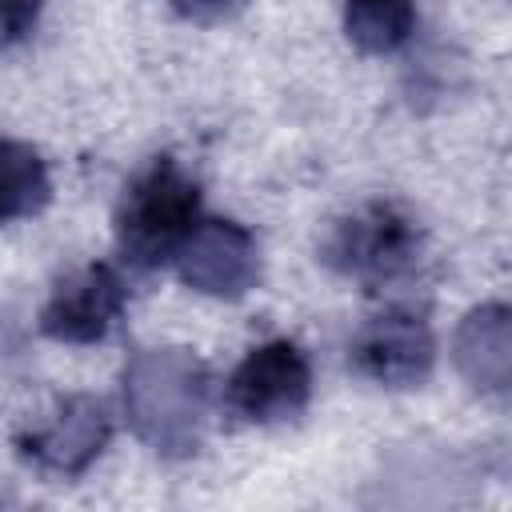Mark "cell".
<instances>
[{
  "label": "cell",
  "instance_id": "5b68a950",
  "mask_svg": "<svg viewBox=\"0 0 512 512\" xmlns=\"http://www.w3.org/2000/svg\"><path fill=\"white\" fill-rule=\"evenodd\" d=\"M436 336L412 308H388L364 320L348 340V368L380 388H416L432 376Z\"/></svg>",
  "mask_w": 512,
  "mask_h": 512
},
{
  "label": "cell",
  "instance_id": "277c9868",
  "mask_svg": "<svg viewBox=\"0 0 512 512\" xmlns=\"http://www.w3.org/2000/svg\"><path fill=\"white\" fill-rule=\"evenodd\" d=\"M312 396V364L292 340L256 344L228 376L224 404L248 424H280L308 408Z\"/></svg>",
  "mask_w": 512,
  "mask_h": 512
},
{
  "label": "cell",
  "instance_id": "30bf717a",
  "mask_svg": "<svg viewBox=\"0 0 512 512\" xmlns=\"http://www.w3.org/2000/svg\"><path fill=\"white\" fill-rule=\"evenodd\" d=\"M52 200L44 156L24 140L0 136V224L36 216Z\"/></svg>",
  "mask_w": 512,
  "mask_h": 512
},
{
  "label": "cell",
  "instance_id": "8fae6325",
  "mask_svg": "<svg viewBox=\"0 0 512 512\" xmlns=\"http://www.w3.org/2000/svg\"><path fill=\"white\" fill-rule=\"evenodd\" d=\"M416 28V0H344V32L360 52H396Z\"/></svg>",
  "mask_w": 512,
  "mask_h": 512
},
{
  "label": "cell",
  "instance_id": "6da1fadb",
  "mask_svg": "<svg viewBox=\"0 0 512 512\" xmlns=\"http://www.w3.org/2000/svg\"><path fill=\"white\" fill-rule=\"evenodd\" d=\"M208 396V364L188 348H140L124 364V416L160 456H188L200 448Z\"/></svg>",
  "mask_w": 512,
  "mask_h": 512
},
{
  "label": "cell",
  "instance_id": "ba28073f",
  "mask_svg": "<svg viewBox=\"0 0 512 512\" xmlns=\"http://www.w3.org/2000/svg\"><path fill=\"white\" fill-rule=\"evenodd\" d=\"M128 304L124 276L112 264H84L68 272L40 308V332L60 344L104 340Z\"/></svg>",
  "mask_w": 512,
  "mask_h": 512
},
{
  "label": "cell",
  "instance_id": "8992f818",
  "mask_svg": "<svg viewBox=\"0 0 512 512\" xmlns=\"http://www.w3.org/2000/svg\"><path fill=\"white\" fill-rule=\"evenodd\" d=\"M112 440V408L92 392L64 396L52 416L16 436L24 460L56 476H80Z\"/></svg>",
  "mask_w": 512,
  "mask_h": 512
},
{
  "label": "cell",
  "instance_id": "5bb4252c",
  "mask_svg": "<svg viewBox=\"0 0 512 512\" xmlns=\"http://www.w3.org/2000/svg\"><path fill=\"white\" fill-rule=\"evenodd\" d=\"M20 356V332L8 316V308H0V376L8 372V364Z\"/></svg>",
  "mask_w": 512,
  "mask_h": 512
},
{
  "label": "cell",
  "instance_id": "9c48e42d",
  "mask_svg": "<svg viewBox=\"0 0 512 512\" xmlns=\"http://www.w3.org/2000/svg\"><path fill=\"white\" fill-rule=\"evenodd\" d=\"M456 368L476 392L504 396L512 372V340H508V308L484 304L464 316L456 328Z\"/></svg>",
  "mask_w": 512,
  "mask_h": 512
},
{
  "label": "cell",
  "instance_id": "7c38bea8",
  "mask_svg": "<svg viewBox=\"0 0 512 512\" xmlns=\"http://www.w3.org/2000/svg\"><path fill=\"white\" fill-rule=\"evenodd\" d=\"M40 8L44 0H0V48L24 40L40 20Z\"/></svg>",
  "mask_w": 512,
  "mask_h": 512
},
{
  "label": "cell",
  "instance_id": "3957f363",
  "mask_svg": "<svg viewBox=\"0 0 512 512\" xmlns=\"http://www.w3.org/2000/svg\"><path fill=\"white\" fill-rule=\"evenodd\" d=\"M420 244L424 232L412 212L388 200H372L328 228V236L320 240V260L340 276L364 284H388L416 264Z\"/></svg>",
  "mask_w": 512,
  "mask_h": 512
},
{
  "label": "cell",
  "instance_id": "4fadbf2b",
  "mask_svg": "<svg viewBox=\"0 0 512 512\" xmlns=\"http://www.w3.org/2000/svg\"><path fill=\"white\" fill-rule=\"evenodd\" d=\"M184 20H200V24H208V20H220V16H228V12H236L244 0H168Z\"/></svg>",
  "mask_w": 512,
  "mask_h": 512
},
{
  "label": "cell",
  "instance_id": "52a82bcc",
  "mask_svg": "<svg viewBox=\"0 0 512 512\" xmlns=\"http://www.w3.org/2000/svg\"><path fill=\"white\" fill-rule=\"evenodd\" d=\"M180 280L208 296H244L260 280L256 236L236 220H196L180 252L172 256Z\"/></svg>",
  "mask_w": 512,
  "mask_h": 512
},
{
  "label": "cell",
  "instance_id": "7a4b0ae2",
  "mask_svg": "<svg viewBox=\"0 0 512 512\" xmlns=\"http://www.w3.org/2000/svg\"><path fill=\"white\" fill-rule=\"evenodd\" d=\"M200 220V184L172 160L156 156L116 204V248L132 268L168 264Z\"/></svg>",
  "mask_w": 512,
  "mask_h": 512
}]
</instances>
